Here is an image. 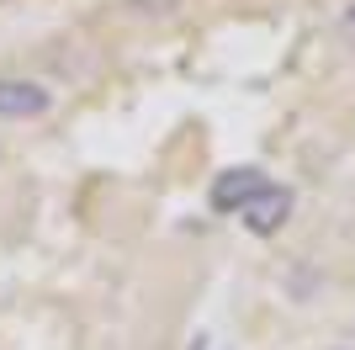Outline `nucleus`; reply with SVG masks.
Wrapping results in <instances>:
<instances>
[{"label": "nucleus", "mask_w": 355, "mask_h": 350, "mask_svg": "<svg viewBox=\"0 0 355 350\" xmlns=\"http://www.w3.org/2000/svg\"><path fill=\"white\" fill-rule=\"evenodd\" d=\"M128 6H133L138 16H170L180 6V0H128Z\"/></svg>", "instance_id": "4"}, {"label": "nucleus", "mask_w": 355, "mask_h": 350, "mask_svg": "<svg viewBox=\"0 0 355 350\" xmlns=\"http://www.w3.org/2000/svg\"><path fill=\"white\" fill-rule=\"evenodd\" d=\"M266 186L270 181H266L260 165H234V170H223L218 181H212L207 202H212V212H244V207L254 202V191H266Z\"/></svg>", "instance_id": "3"}, {"label": "nucleus", "mask_w": 355, "mask_h": 350, "mask_svg": "<svg viewBox=\"0 0 355 350\" xmlns=\"http://www.w3.org/2000/svg\"><path fill=\"white\" fill-rule=\"evenodd\" d=\"M292 207H297V197L286 186H266V191H254V202L239 212V223H244L254 239H276V233L292 223Z\"/></svg>", "instance_id": "2"}, {"label": "nucleus", "mask_w": 355, "mask_h": 350, "mask_svg": "<svg viewBox=\"0 0 355 350\" xmlns=\"http://www.w3.org/2000/svg\"><path fill=\"white\" fill-rule=\"evenodd\" d=\"M53 112V90L27 74H0V122H37Z\"/></svg>", "instance_id": "1"}, {"label": "nucleus", "mask_w": 355, "mask_h": 350, "mask_svg": "<svg viewBox=\"0 0 355 350\" xmlns=\"http://www.w3.org/2000/svg\"><path fill=\"white\" fill-rule=\"evenodd\" d=\"M334 27H340V38H350V43H355V0H345V6H340Z\"/></svg>", "instance_id": "5"}]
</instances>
